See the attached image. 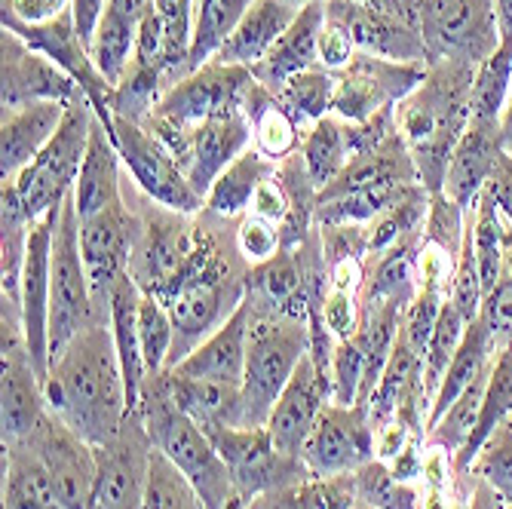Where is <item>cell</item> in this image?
<instances>
[{
	"label": "cell",
	"instance_id": "39",
	"mask_svg": "<svg viewBox=\"0 0 512 509\" xmlns=\"http://www.w3.org/2000/svg\"><path fill=\"white\" fill-rule=\"evenodd\" d=\"M31 227L34 218L25 212L22 200L16 197L10 184H4L0 188V289H4V295L0 298L19 301Z\"/></svg>",
	"mask_w": 512,
	"mask_h": 509
},
{
	"label": "cell",
	"instance_id": "14",
	"mask_svg": "<svg viewBox=\"0 0 512 509\" xmlns=\"http://www.w3.org/2000/svg\"><path fill=\"white\" fill-rule=\"evenodd\" d=\"M215 442L221 460L230 470V479L237 485V494L249 503L273 488L295 485L313 479L301 457L283 454L267 427H203Z\"/></svg>",
	"mask_w": 512,
	"mask_h": 509
},
{
	"label": "cell",
	"instance_id": "36",
	"mask_svg": "<svg viewBox=\"0 0 512 509\" xmlns=\"http://www.w3.org/2000/svg\"><path fill=\"white\" fill-rule=\"evenodd\" d=\"M273 172H276L273 160H267L255 148L243 151L234 163H230L215 178V184H212L206 200H203V212L212 215V218H224V221H234V218L249 215L258 188Z\"/></svg>",
	"mask_w": 512,
	"mask_h": 509
},
{
	"label": "cell",
	"instance_id": "1",
	"mask_svg": "<svg viewBox=\"0 0 512 509\" xmlns=\"http://www.w3.org/2000/svg\"><path fill=\"white\" fill-rule=\"evenodd\" d=\"M46 408L89 445H108L129 421L123 368L111 332V319L86 326L53 356L43 381Z\"/></svg>",
	"mask_w": 512,
	"mask_h": 509
},
{
	"label": "cell",
	"instance_id": "30",
	"mask_svg": "<svg viewBox=\"0 0 512 509\" xmlns=\"http://www.w3.org/2000/svg\"><path fill=\"white\" fill-rule=\"evenodd\" d=\"M301 7H304L301 0H255L240 19V25L234 28V34L221 43V50L212 56V62L237 65V68L258 65L270 46L295 22Z\"/></svg>",
	"mask_w": 512,
	"mask_h": 509
},
{
	"label": "cell",
	"instance_id": "40",
	"mask_svg": "<svg viewBox=\"0 0 512 509\" xmlns=\"http://www.w3.org/2000/svg\"><path fill=\"white\" fill-rule=\"evenodd\" d=\"M255 0H197L194 10V37H191V56H188V74L212 62V56L221 50V43L234 34L240 19Z\"/></svg>",
	"mask_w": 512,
	"mask_h": 509
},
{
	"label": "cell",
	"instance_id": "20",
	"mask_svg": "<svg viewBox=\"0 0 512 509\" xmlns=\"http://www.w3.org/2000/svg\"><path fill=\"white\" fill-rule=\"evenodd\" d=\"M154 442L142 414H129L120 436L99 445V482L92 509H145L148 467Z\"/></svg>",
	"mask_w": 512,
	"mask_h": 509
},
{
	"label": "cell",
	"instance_id": "28",
	"mask_svg": "<svg viewBox=\"0 0 512 509\" xmlns=\"http://www.w3.org/2000/svg\"><path fill=\"white\" fill-rule=\"evenodd\" d=\"M246 301L258 313L310 319V295L298 252L279 249L273 258L255 264L246 276Z\"/></svg>",
	"mask_w": 512,
	"mask_h": 509
},
{
	"label": "cell",
	"instance_id": "46",
	"mask_svg": "<svg viewBox=\"0 0 512 509\" xmlns=\"http://www.w3.org/2000/svg\"><path fill=\"white\" fill-rule=\"evenodd\" d=\"M138 341H142L148 378L166 372L172 341H175V326H172L169 307L151 295H142V304H138Z\"/></svg>",
	"mask_w": 512,
	"mask_h": 509
},
{
	"label": "cell",
	"instance_id": "61",
	"mask_svg": "<svg viewBox=\"0 0 512 509\" xmlns=\"http://www.w3.org/2000/svg\"><path fill=\"white\" fill-rule=\"evenodd\" d=\"M506 509H512V500H509V506H506Z\"/></svg>",
	"mask_w": 512,
	"mask_h": 509
},
{
	"label": "cell",
	"instance_id": "21",
	"mask_svg": "<svg viewBox=\"0 0 512 509\" xmlns=\"http://www.w3.org/2000/svg\"><path fill=\"white\" fill-rule=\"evenodd\" d=\"M80 86L56 62L4 28L0 34V108H22L31 102H74Z\"/></svg>",
	"mask_w": 512,
	"mask_h": 509
},
{
	"label": "cell",
	"instance_id": "54",
	"mask_svg": "<svg viewBox=\"0 0 512 509\" xmlns=\"http://www.w3.org/2000/svg\"><path fill=\"white\" fill-rule=\"evenodd\" d=\"M289 209H292L289 194H286V188H283V181H279L276 172H273V175L261 184V188H258V194H255L252 215H261V218H267V221H273V224L279 227V224L286 221Z\"/></svg>",
	"mask_w": 512,
	"mask_h": 509
},
{
	"label": "cell",
	"instance_id": "50",
	"mask_svg": "<svg viewBox=\"0 0 512 509\" xmlns=\"http://www.w3.org/2000/svg\"><path fill=\"white\" fill-rule=\"evenodd\" d=\"M329 381H332L335 405H359V393H362V381H365V353L356 338H344L335 344Z\"/></svg>",
	"mask_w": 512,
	"mask_h": 509
},
{
	"label": "cell",
	"instance_id": "18",
	"mask_svg": "<svg viewBox=\"0 0 512 509\" xmlns=\"http://www.w3.org/2000/svg\"><path fill=\"white\" fill-rule=\"evenodd\" d=\"M40 454V460L50 470L56 491L68 509H92L99 482V454L96 445L80 439L65 421H59L53 411H46L37 427L22 436Z\"/></svg>",
	"mask_w": 512,
	"mask_h": 509
},
{
	"label": "cell",
	"instance_id": "51",
	"mask_svg": "<svg viewBox=\"0 0 512 509\" xmlns=\"http://www.w3.org/2000/svg\"><path fill=\"white\" fill-rule=\"evenodd\" d=\"M473 470L485 479V485L512 500V427H500L476 454L473 460Z\"/></svg>",
	"mask_w": 512,
	"mask_h": 509
},
{
	"label": "cell",
	"instance_id": "2",
	"mask_svg": "<svg viewBox=\"0 0 512 509\" xmlns=\"http://www.w3.org/2000/svg\"><path fill=\"white\" fill-rule=\"evenodd\" d=\"M473 83L476 65L430 62L417 89L396 105V129L430 194H442L451 154L470 126Z\"/></svg>",
	"mask_w": 512,
	"mask_h": 509
},
{
	"label": "cell",
	"instance_id": "8",
	"mask_svg": "<svg viewBox=\"0 0 512 509\" xmlns=\"http://www.w3.org/2000/svg\"><path fill=\"white\" fill-rule=\"evenodd\" d=\"M417 28L427 46V65L451 59L479 68L503 43L497 0H421Z\"/></svg>",
	"mask_w": 512,
	"mask_h": 509
},
{
	"label": "cell",
	"instance_id": "13",
	"mask_svg": "<svg viewBox=\"0 0 512 509\" xmlns=\"http://www.w3.org/2000/svg\"><path fill=\"white\" fill-rule=\"evenodd\" d=\"M424 62H393L371 53H353V59L335 71V105L332 114L350 123H365L381 111L396 108L408 92L424 80Z\"/></svg>",
	"mask_w": 512,
	"mask_h": 509
},
{
	"label": "cell",
	"instance_id": "52",
	"mask_svg": "<svg viewBox=\"0 0 512 509\" xmlns=\"http://www.w3.org/2000/svg\"><path fill=\"white\" fill-rule=\"evenodd\" d=\"M237 246H240V255L255 267L283 249V240H279V227L273 221L249 212L237 224Z\"/></svg>",
	"mask_w": 512,
	"mask_h": 509
},
{
	"label": "cell",
	"instance_id": "38",
	"mask_svg": "<svg viewBox=\"0 0 512 509\" xmlns=\"http://www.w3.org/2000/svg\"><path fill=\"white\" fill-rule=\"evenodd\" d=\"M512 421V344L506 347H497L494 353V362H491V375H488V387H485V402H482V411H479V424L463 448L454 464L457 470H467L473 467L476 454L482 451V445Z\"/></svg>",
	"mask_w": 512,
	"mask_h": 509
},
{
	"label": "cell",
	"instance_id": "63",
	"mask_svg": "<svg viewBox=\"0 0 512 509\" xmlns=\"http://www.w3.org/2000/svg\"><path fill=\"white\" fill-rule=\"evenodd\" d=\"M509 427H512V421H509Z\"/></svg>",
	"mask_w": 512,
	"mask_h": 509
},
{
	"label": "cell",
	"instance_id": "59",
	"mask_svg": "<svg viewBox=\"0 0 512 509\" xmlns=\"http://www.w3.org/2000/svg\"><path fill=\"white\" fill-rule=\"evenodd\" d=\"M497 13H500V31L503 40L512 43V0H497Z\"/></svg>",
	"mask_w": 512,
	"mask_h": 509
},
{
	"label": "cell",
	"instance_id": "22",
	"mask_svg": "<svg viewBox=\"0 0 512 509\" xmlns=\"http://www.w3.org/2000/svg\"><path fill=\"white\" fill-rule=\"evenodd\" d=\"M325 22L338 25L359 53L427 65L421 28L393 13L359 4V0H325Z\"/></svg>",
	"mask_w": 512,
	"mask_h": 509
},
{
	"label": "cell",
	"instance_id": "44",
	"mask_svg": "<svg viewBox=\"0 0 512 509\" xmlns=\"http://www.w3.org/2000/svg\"><path fill=\"white\" fill-rule=\"evenodd\" d=\"M512 89V43H500V50L476 68L473 83V114L479 123H500L506 111V99Z\"/></svg>",
	"mask_w": 512,
	"mask_h": 509
},
{
	"label": "cell",
	"instance_id": "16",
	"mask_svg": "<svg viewBox=\"0 0 512 509\" xmlns=\"http://www.w3.org/2000/svg\"><path fill=\"white\" fill-rule=\"evenodd\" d=\"M375 451L378 439L375 424L368 418V408L329 402L301 448V460L313 479H325L362 470L365 464H371Z\"/></svg>",
	"mask_w": 512,
	"mask_h": 509
},
{
	"label": "cell",
	"instance_id": "26",
	"mask_svg": "<svg viewBox=\"0 0 512 509\" xmlns=\"http://www.w3.org/2000/svg\"><path fill=\"white\" fill-rule=\"evenodd\" d=\"M325 25V0H307L295 22L286 28V34L279 37L267 56L252 65V77L267 86L270 92H279L292 77H298L307 68L319 65V37Z\"/></svg>",
	"mask_w": 512,
	"mask_h": 509
},
{
	"label": "cell",
	"instance_id": "11",
	"mask_svg": "<svg viewBox=\"0 0 512 509\" xmlns=\"http://www.w3.org/2000/svg\"><path fill=\"white\" fill-rule=\"evenodd\" d=\"M46 408L43 378L34 368L19 301L0 298V427L4 442L28 436Z\"/></svg>",
	"mask_w": 512,
	"mask_h": 509
},
{
	"label": "cell",
	"instance_id": "47",
	"mask_svg": "<svg viewBox=\"0 0 512 509\" xmlns=\"http://www.w3.org/2000/svg\"><path fill=\"white\" fill-rule=\"evenodd\" d=\"M347 491L332 482H295V485H283V488H273L255 500H249V509H347Z\"/></svg>",
	"mask_w": 512,
	"mask_h": 509
},
{
	"label": "cell",
	"instance_id": "34",
	"mask_svg": "<svg viewBox=\"0 0 512 509\" xmlns=\"http://www.w3.org/2000/svg\"><path fill=\"white\" fill-rule=\"evenodd\" d=\"M4 509H68L28 439L4 442Z\"/></svg>",
	"mask_w": 512,
	"mask_h": 509
},
{
	"label": "cell",
	"instance_id": "37",
	"mask_svg": "<svg viewBox=\"0 0 512 509\" xmlns=\"http://www.w3.org/2000/svg\"><path fill=\"white\" fill-rule=\"evenodd\" d=\"M494 353H497V347L488 338L482 319H473L467 326V335H463V341L457 347V353H454V359H451V365L445 368V378H442L436 399H433V408L427 414V430L460 399L463 390L488 372L491 362H494Z\"/></svg>",
	"mask_w": 512,
	"mask_h": 509
},
{
	"label": "cell",
	"instance_id": "32",
	"mask_svg": "<svg viewBox=\"0 0 512 509\" xmlns=\"http://www.w3.org/2000/svg\"><path fill=\"white\" fill-rule=\"evenodd\" d=\"M142 289L132 276H120L111 289V332L123 368V384L129 399V414H142V393L148 384V365L142 356V341H138V304H142Z\"/></svg>",
	"mask_w": 512,
	"mask_h": 509
},
{
	"label": "cell",
	"instance_id": "19",
	"mask_svg": "<svg viewBox=\"0 0 512 509\" xmlns=\"http://www.w3.org/2000/svg\"><path fill=\"white\" fill-rule=\"evenodd\" d=\"M0 25H4L7 31H13V34H19L31 46V50H37L50 62H56L65 74H71L77 80V86L83 89V96L89 99L92 111H96L105 123H111L114 86L99 74L89 50L77 37L71 7H65L56 19L40 22V25H28V22H16V19H0Z\"/></svg>",
	"mask_w": 512,
	"mask_h": 509
},
{
	"label": "cell",
	"instance_id": "7",
	"mask_svg": "<svg viewBox=\"0 0 512 509\" xmlns=\"http://www.w3.org/2000/svg\"><path fill=\"white\" fill-rule=\"evenodd\" d=\"M92 117H96V111H92L89 99L80 92L68 105L65 120L50 138V145H46L13 181H4L16 191V197L22 200L25 212L34 221L50 215L53 209H62L65 197L74 191L83 160H86V148H89Z\"/></svg>",
	"mask_w": 512,
	"mask_h": 509
},
{
	"label": "cell",
	"instance_id": "60",
	"mask_svg": "<svg viewBox=\"0 0 512 509\" xmlns=\"http://www.w3.org/2000/svg\"><path fill=\"white\" fill-rule=\"evenodd\" d=\"M500 132H503V148H506V154H512V89H509L506 111H503V120H500Z\"/></svg>",
	"mask_w": 512,
	"mask_h": 509
},
{
	"label": "cell",
	"instance_id": "41",
	"mask_svg": "<svg viewBox=\"0 0 512 509\" xmlns=\"http://www.w3.org/2000/svg\"><path fill=\"white\" fill-rule=\"evenodd\" d=\"M138 25H142V22H135L132 16H126V13H120V10H114L108 4V10L102 16V25L96 31V40H92L89 56H92V62H96L99 74L111 86H117L123 80V74H126V68H129V62L135 56Z\"/></svg>",
	"mask_w": 512,
	"mask_h": 509
},
{
	"label": "cell",
	"instance_id": "12",
	"mask_svg": "<svg viewBox=\"0 0 512 509\" xmlns=\"http://www.w3.org/2000/svg\"><path fill=\"white\" fill-rule=\"evenodd\" d=\"M120 160L126 172L135 178L138 191L157 206H166L181 215H200L203 212V197L191 188L188 175L181 172L178 160L172 151L160 142V138L145 129L142 123H132L126 117H111L108 123Z\"/></svg>",
	"mask_w": 512,
	"mask_h": 509
},
{
	"label": "cell",
	"instance_id": "58",
	"mask_svg": "<svg viewBox=\"0 0 512 509\" xmlns=\"http://www.w3.org/2000/svg\"><path fill=\"white\" fill-rule=\"evenodd\" d=\"M359 4H368V7H378L384 13H393L405 22H414L417 25V13H421V0H359Z\"/></svg>",
	"mask_w": 512,
	"mask_h": 509
},
{
	"label": "cell",
	"instance_id": "27",
	"mask_svg": "<svg viewBox=\"0 0 512 509\" xmlns=\"http://www.w3.org/2000/svg\"><path fill=\"white\" fill-rule=\"evenodd\" d=\"M71 105V102H68ZM65 102H31L0 117V181H13L56 135L68 111Z\"/></svg>",
	"mask_w": 512,
	"mask_h": 509
},
{
	"label": "cell",
	"instance_id": "62",
	"mask_svg": "<svg viewBox=\"0 0 512 509\" xmlns=\"http://www.w3.org/2000/svg\"><path fill=\"white\" fill-rule=\"evenodd\" d=\"M301 4H307V0H301Z\"/></svg>",
	"mask_w": 512,
	"mask_h": 509
},
{
	"label": "cell",
	"instance_id": "24",
	"mask_svg": "<svg viewBox=\"0 0 512 509\" xmlns=\"http://www.w3.org/2000/svg\"><path fill=\"white\" fill-rule=\"evenodd\" d=\"M329 402H332V381L316 365V359L307 353L304 362L295 368L292 381L286 384L283 396L276 399V405L270 411L267 433H270L273 445L289 457H301V448H304L310 430L316 427L322 408Z\"/></svg>",
	"mask_w": 512,
	"mask_h": 509
},
{
	"label": "cell",
	"instance_id": "43",
	"mask_svg": "<svg viewBox=\"0 0 512 509\" xmlns=\"http://www.w3.org/2000/svg\"><path fill=\"white\" fill-rule=\"evenodd\" d=\"M473 246L482 276V298L497 286L503 273V255H506V218L491 203V197H479L473 206Z\"/></svg>",
	"mask_w": 512,
	"mask_h": 509
},
{
	"label": "cell",
	"instance_id": "17",
	"mask_svg": "<svg viewBox=\"0 0 512 509\" xmlns=\"http://www.w3.org/2000/svg\"><path fill=\"white\" fill-rule=\"evenodd\" d=\"M138 234H142V215L132 212L126 200L89 218H80V249L86 273L92 283V295H96L105 313H111V289L117 286L120 276L129 273V258Z\"/></svg>",
	"mask_w": 512,
	"mask_h": 509
},
{
	"label": "cell",
	"instance_id": "5",
	"mask_svg": "<svg viewBox=\"0 0 512 509\" xmlns=\"http://www.w3.org/2000/svg\"><path fill=\"white\" fill-rule=\"evenodd\" d=\"M249 304V301H246ZM310 353V319L249 307V353L240 387V427H267L276 399Z\"/></svg>",
	"mask_w": 512,
	"mask_h": 509
},
{
	"label": "cell",
	"instance_id": "57",
	"mask_svg": "<svg viewBox=\"0 0 512 509\" xmlns=\"http://www.w3.org/2000/svg\"><path fill=\"white\" fill-rule=\"evenodd\" d=\"M71 16H74V28L77 37L83 40L86 50H92V40H96V31L102 25V16L108 10V0H71Z\"/></svg>",
	"mask_w": 512,
	"mask_h": 509
},
{
	"label": "cell",
	"instance_id": "56",
	"mask_svg": "<svg viewBox=\"0 0 512 509\" xmlns=\"http://www.w3.org/2000/svg\"><path fill=\"white\" fill-rule=\"evenodd\" d=\"M485 197H491V203L500 209V215L512 224V154H500L497 166L488 178V188Z\"/></svg>",
	"mask_w": 512,
	"mask_h": 509
},
{
	"label": "cell",
	"instance_id": "49",
	"mask_svg": "<svg viewBox=\"0 0 512 509\" xmlns=\"http://www.w3.org/2000/svg\"><path fill=\"white\" fill-rule=\"evenodd\" d=\"M479 319L494 341V347L512 344V224L506 221V255H503V273L497 286L482 298Z\"/></svg>",
	"mask_w": 512,
	"mask_h": 509
},
{
	"label": "cell",
	"instance_id": "10",
	"mask_svg": "<svg viewBox=\"0 0 512 509\" xmlns=\"http://www.w3.org/2000/svg\"><path fill=\"white\" fill-rule=\"evenodd\" d=\"M138 215H142V234H138L129 258V276L145 295L166 304L194 258L197 224H191L194 215L154 206V200H148Z\"/></svg>",
	"mask_w": 512,
	"mask_h": 509
},
{
	"label": "cell",
	"instance_id": "4",
	"mask_svg": "<svg viewBox=\"0 0 512 509\" xmlns=\"http://www.w3.org/2000/svg\"><path fill=\"white\" fill-rule=\"evenodd\" d=\"M142 418L157 451H163L172 467L191 482L203 509H227L240 494L230 479V470L221 460L209 433L188 418L166 393L160 375H151L142 393Z\"/></svg>",
	"mask_w": 512,
	"mask_h": 509
},
{
	"label": "cell",
	"instance_id": "3",
	"mask_svg": "<svg viewBox=\"0 0 512 509\" xmlns=\"http://www.w3.org/2000/svg\"><path fill=\"white\" fill-rule=\"evenodd\" d=\"M417 188H424V184L417 178L414 160L396 129L381 145L356 154L329 188L319 191L316 227L375 221Z\"/></svg>",
	"mask_w": 512,
	"mask_h": 509
},
{
	"label": "cell",
	"instance_id": "9",
	"mask_svg": "<svg viewBox=\"0 0 512 509\" xmlns=\"http://www.w3.org/2000/svg\"><path fill=\"white\" fill-rule=\"evenodd\" d=\"M249 83H252L249 68L206 62L203 68L172 83L142 126L151 129L160 142H169V138L188 132L191 126H197L227 108L243 105Z\"/></svg>",
	"mask_w": 512,
	"mask_h": 509
},
{
	"label": "cell",
	"instance_id": "55",
	"mask_svg": "<svg viewBox=\"0 0 512 509\" xmlns=\"http://www.w3.org/2000/svg\"><path fill=\"white\" fill-rule=\"evenodd\" d=\"M353 53H356V46L350 43V37L338 25L325 22L322 37H319V65L329 71H341L353 59Z\"/></svg>",
	"mask_w": 512,
	"mask_h": 509
},
{
	"label": "cell",
	"instance_id": "45",
	"mask_svg": "<svg viewBox=\"0 0 512 509\" xmlns=\"http://www.w3.org/2000/svg\"><path fill=\"white\" fill-rule=\"evenodd\" d=\"M467 326L470 322L463 319V313L454 307V301L448 298L442 313H439V322H436V329L430 335V344L424 350V387H427V396L430 402L436 399V390L445 378V368L451 365L463 335H467ZM433 408V405H430Z\"/></svg>",
	"mask_w": 512,
	"mask_h": 509
},
{
	"label": "cell",
	"instance_id": "23",
	"mask_svg": "<svg viewBox=\"0 0 512 509\" xmlns=\"http://www.w3.org/2000/svg\"><path fill=\"white\" fill-rule=\"evenodd\" d=\"M59 215L62 209H53L50 215L34 221L25 267H22V292H19L25 341L43 381L50 375V255H53Z\"/></svg>",
	"mask_w": 512,
	"mask_h": 509
},
{
	"label": "cell",
	"instance_id": "42",
	"mask_svg": "<svg viewBox=\"0 0 512 509\" xmlns=\"http://www.w3.org/2000/svg\"><path fill=\"white\" fill-rule=\"evenodd\" d=\"M335 86H338V77L335 71L329 68H307L301 71L298 77H292L283 89L276 92L279 102H283L292 117L304 126V132L319 123L322 117L332 114V105H335Z\"/></svg>",
	"mask_w": 512,
	"mask_h": 509
},
{
	"label": "cell",
	"instance_id": "53",
	"mask_svg": "<svg viewBox=\"0 0 512 509\" xmlns=\"http://www.w3.org/2000/svg\"><path fill=\"white\" fill-rule=\"evenodd\" d=\"M71 0H0V19H16L28 25H40L56 19Z\"/></svg>",
	"mask_w": 512,
	"mask_h": 509
},
{
	"label": "cell",
	"instance_id": "48",
	"mask_svg": "<svg viewBox=\"0 0 512 509\" xmlns=\"http://www.w3.org/2000/svg\"><path fill=\"white\" fill-rule=\"evenodd\" d=\"M145 509H203L191 482L172 467V460L163 451H151L148 467V488H145Z\"/></svg>",
	"mask_w": 512,
	"mask_h": 509
},
{
	"label": "cell",
	"instance_id": "15",
	"mask_svg": "<svg viewBox=\"0 0 512 509\" xmlns=\"http://www.w3.org/2000/svg\"><path fill=\"white\" fill-rule=\"evenodd\" d=\"M163 145L172 151L181 172L188 175L191 188L206 200L215 178L243 151L252 148V123H249L243 105H237V108H227V111L191 126L188 132L169 138Z\"/></svg>",
	"mask_w": 512,
	"mask_h": 509
},
{
	"label": "cell",
	"instance_id": "29",
	"mask_svg": "<svg viewBox=\"0 0 512 509\" xmlns=\"http://www.w3.org/2000/svg\"><path fill=\"white\" fill-rule=\"evenodd\" d=\"M246 353H249V304L243 298L237 313L230 316L215 335H209L188 359H181L175 368H166V372L243 387Z\"/></svg>",
	"mask_w": 512,
	"mask_h": 509
},
{
	"label": "cell",
	"instance_id": "35",
	"mask_svg": "<svg viewBox=\"0 0 512 509\" xmlns=\"http://www.w3.org/2000/svg\"><path fill=\"white\" fill-rule=\"evenodd\" d=\"M169 399L200 427H240V384L160 372Z\"/></svg>",
	"mask_w": 512,
	"mask_h": 509
},
{
	"label": "cell",
	"instance_id": "31",
	"mask_svg": "<svg viewBox=\"0 0 512 509\" xmlns=\"http://www.w3.org/2000/svg\"><path fill=\"white\" fill-rule=\"evenodd\" d=\"M120 166H123V160H120L114 135L108 129V123L96 114L92 117L86 160H83L80 178L74 184V203H77L80 218H89V215L111 209L126 200L123 184H120Z\"/></svg>",
	"mask_w": 512,
	"mask_h": 509
},
{
	"label": "cell",
	"instance_id": "33",
	"mask_svg": "<svg viewBox=\"0 0 512 509\" xmlns=\"http://www.w3.org/2000/svg\"><path fill=\"white\" fill-rule=\"evenodd\" d=\"M243 111L252 123V148L258 154H264L273 163H283L286 157L301 151L304 126L279 102L276 92L261 86L255 77L243 96Z\"/></svg>",
	"mask_w": 512,
	"mask_h": 509
},
{
	"label": "cell",
	"instance_id": "25",
	"mask_svg": "<svg viewBox=\"0 0 512 509\" xmlns=\"http://www.w3.org/2000/svg\"><path fill=\"white\" fill-rule=\"evenodd\" d=\"M503 132L500 123H479L470 120L467 132L457 142L448 172H445V188L442 194L457 203L463 212H470L479 197L488 188V178L497 166V157L503 154Z\"/></svg>",
	"mask_w": 512,
	"mask_h": 509
},
{
	"label": "cell",
	"instance_id": "6",
	"mask_svg": "<svg viewBox=\"0 0 512 509\" xmlns=\"http://www.w3.org/2000/svg\"><path fill=\"white\" fill-rule=\"evenodd\" d=\"M99 319H111V313H105L92 295L80 249V215L71 191L62 203L50 255V362L71 344L74 335Z\"/></svg>",
	"mask_w": 512,
	"mask_h": 509
}]
</instances>
